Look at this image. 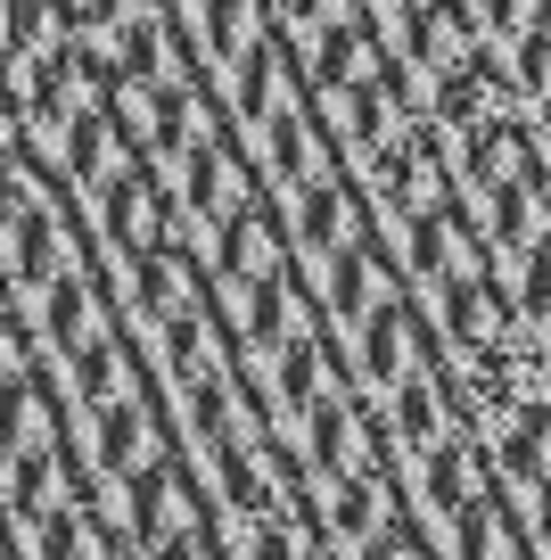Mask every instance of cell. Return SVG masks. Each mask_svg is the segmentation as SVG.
<instances>
[{"mask_svg": "<svg viewBox=\"0 0 551 560\" xmlns=\"http://www.w3.org/2000/svg\"><path fill=\"white\" fill-rule=\"evenodd\" d=\"M494 478H502V470H485L478 438H469V429H453V438H436L429 454H420V503L445 511V520H461V511L478 503Z\"/></svg>", "mask_w": 551, "mask_h": 560, "instance_id": "cell-7", "label": "cell"}, {"mask_svg": "<svg viewBox=\"0 0 551 560\" xmlns=\"http://www.w3.org/2000/svg\"><path fill=\"white\" fill-rule=\"evenodd\" d=\"M198 289H207V264L190 256V240H181V231H165L156 247H140V256H132V280H124V314L156 330L165 314L198 305Z\"/></svg>", "mask_w": 551, "mask_h": 560, "instance_id": "cell-3", "label": "cell"}, {"mask_svg": "<svg viewBox=\"0 0 551 560\" xmlns=\"http://www.w3.org/2000/svg\"><path fill=\"white\" fill-rule=\"evenodd\" d=\"M478 0H403L396 9V50L412 58V67H445V58H461L469 42H478Z\"/></svg>", "mask_w": 551, "mask_h": 560, "instance_id": "cell-5", "label": "cell"}, {"mask_svg": "<svg viewBox=\"0 0 551 560\" xmlns=\"http://www.w3.org/2000/svg\"><path fill=\"white\" fill-rule=\"evenodd\" d=\"M535 9H543V0H478V18L494 25V34H518V25H527Z\"/></svg>", "mask_w": 551, "mask_h": 560, "instance_id": "cell-14", "label": "cell"}, {"mask_svg": "<svg viewBox=\"0 0 551 560\" xmlns=\"http://www.w3.org/2000/svg\"><path fill=\"white\" fill-rule=\"evenodd\" d=\"M387 429H396L403 454H429L436 438H445V387H436V363H420L412 380H396V404H387Z\"/></svg>", "mask_w": 551, "mask_h": 560, "instance_id": "cell-10", "label": "cell"}, {"mask_svg": "<svg viewBox=\"0 0 551 560\" xmlns=\"http://www.w3.org/2000/svg\"><path fill=\"white\" fill-rule=\"evenodd\" d=\"M511 487H543L551 478V396H527L511 420H502V462H494Z\"/></svg>", "mask_w": 551, "mask_h": 560, "instance_id": "cell-9", "label": "cell"}, {"mask_svg": "<svg viewBox=\"0 0 551 560\" xmlns=\"http://www.w3.org/2000/svg\"><path fill=\"white\" fill-rule=\"evenodd\" d=\"M25 544H34V560H107L99 552V520H91L83 503H50L42 520H9Z\"/></svg>", "mask_w": 551, "mask_h": 560, "instance_id": "cell-11", "label": "cell"}, {"mask_svg": "<svg viewBox=\"0 0 551 560\" xmlns=\"http://www.w3.org/2000/svg\"><path fill=\"white\" fill-rule=\"evenodd\" d=\"M289 198H296V214H289L296 247H313V256H338V247L371 223V207L354 198V182H345V174H313V182H296Z\"/></svg>", "mask_w": 551, "mask_h": 560, "instance_id": "cell-6", "label": "cell"}, {"mask_svg": "<svg viewBox=\"0 0 551 560\" xmlns=\"http://www.w3.org/2000/svg\"><path fill=\"white\" fill-rule=\"evenodd\" d=\"M511 91H527V100L551 91V0L511 34Z\"/></svg>", "mask_w": 551, "mask_h": 560, "instance_id": "cell-12", "label": "cell"}, {"mask_svg": "<svg viewBox=\"0 0 551 560\" xmlns=\"http://www.w3.org/2000/svg\"><path fill=\"white\" fill-rule=\"evenodd\" d=\"M116 165H124V132H116V116H107V100H83V107L67 116V140H58V174H67L74 190H99Z\"/></svg>", "mask_w": 551, "mask_h": 560, "instance_id": "cell-8", "label": "cell"}, {"mask_svg": "<svg viewBox=\"0 0 551 560\" xmlns=\"http://www.w3.org/2000/svg\"><path fill=\"white\" fill-rule=\"evenodd\" d=\"M362 560H436V544H429V527H420V511L396 503L379 536H362Z\"/></svg>", "mask_w": 551, "mask_h": 560, "instance_id": "cell-13", "label": "cell"}, {"mask_svg": "<svg viewBox=\"0 0 551 560\" xmlns=\"http://www.w3.org/2000/svg\"><path fill=\"white\" fill-rule=\"evenodd\" d=\"M371 9H403V0H371Z\"/></svg>", "mask_w": 551, "mask_h": 560, "instance_id": "cell-17", "label": "cell"}, {"mask_svg": "<svg viewBox=\"0 0 551 560\" xmlns=\"http://www.w3.org/2000/svg\"><path fill=\"white\" fill-rule=\"evenodd\" d=\"M296 223L280 214V182H256L239 207L214 223V272L223 280H289L296 272Z\"/></svg>", "mask_w": 551, "mask_h": 560, "instance_id": "cell-1", "label": "cell"}, {"mask_svg": "<svg viewBox=\"0 0 551 560\" xmlns=\"http://www.w3.org/2000/svg\"><path fill=\"white\" fill-rule=\"evenodd\" d=\"M91 198H99V231H107V247H124V264L140 247H156L165 231H181V198H165V165L156 158H124Z\"/></svg>", "mask_w": 551, "mask_h": 560, "instance_id": "cell-2", "label": "cell"}, {"mask_svg": "<svg viewBox=\"0 0 551 560\" xmlns=\"http://www.w3.org/2000/svg\"><path fill=\"white\" fill-rule=\"evenodd\" d=\"M527 527H535V544H543V552H551V478H543V487H535V520H527Z\"/></svg>", "mask_w": 551, "mask_h": 560, "instance_id": "cell-15", "label": "cell"}, {"mask_svg": "<svg viewBox=\"0 0 551 560\" xmlns=\"http://www.w3.org/2000/svg\"><path fill=\"white\" fill-rule=\"evenodd\" d=\"M502 83H511V67H502L485 42H469L461 58H445V67H436L429 116L445 124V132H469V124H485V116L502 107Z\"/></svg>", "mask_w": 551, "mask_h": 560, "instance_id": "cell-4", "label": "cell"}, {"mask_svg": "<svg viewBox=\"0 0 551 560\" xmlns=\"http://www.w3.org/2000/svg\"><path fill=\"white\" fill-rule=\"evenodd\" d=\"M535 116H543V124H535V132H543V140H551V91H543V100H535Z\"/></svg>", "mask_w": 551, "mask_h": 560, "instance_id": "cell-16", "label": "cell"}]
</instances>
